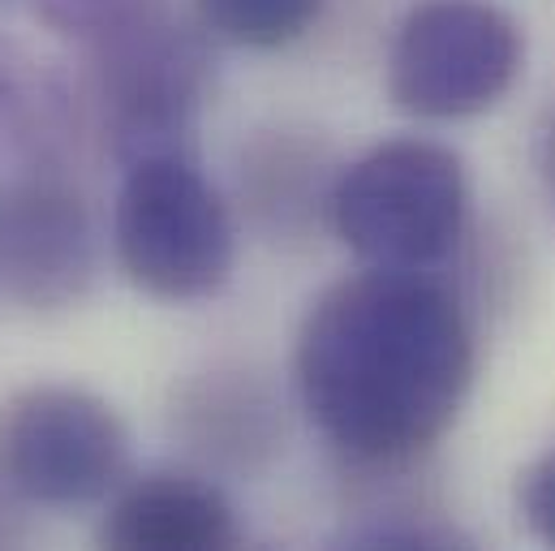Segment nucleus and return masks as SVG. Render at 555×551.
Segmentation results:
<instances>
[{
    "instance_id": "1",
    "label": "nucleus",
    "mask_w": 555,
    "mask_h": 551,
    "mask_svg": "<svg viewBox=\"0 0 555 551\" xmlns=\"http://www.w3.org/2000/svg\"><path fill=\"white\" fill-rule=\"evenodd\" d=\"M478 341L465 306L426 272L366 268L327 284L293 345L301 410L358 465H410L465 410Z\"/></svg>"
},
{
    "instance_id": "2",
    "label": "nucleus",
    "mask_w": 555,
    "mask_h": 551,
    "mask_svg": "<svg viewBox=\"0 0 555 551\" xmlns=\"http://www.w3.org/2000/svg\"><path fill=\"white\" fill-rule=\"evenodd\" d=\"M211 30L168 0L87 39L82 104L126 168L142 155H194L198 113L216 87Z\"/></svg>"
},
{
    "instance_id": "3",
    "label": "nucleus",
    "mask_w": 555,
    "mask_h": 551,
    "mask_svg": "<svg viewBox=\"0 0 555 551\" xmlns=\"http://www.w3.org/2000/svg\"><path fill=\"white\" fill-rule=\"evenodd\" d=\"M327 220L366 268L430 272L469 225L465 164L430 138L379 142L332 181Z\"/></svg>"
},
{
    "instance_id": "4",
    "label": "nucleus",
    "mask_w": 555,
    "mask_h": 551,
    "mask_svg": "<svg viewBox=\"0 0 555 551\" xmlns=\"http://www.w3.org/2000/svg\"><path fill=\"white\" fill-rule=\"evenodd\" d=\"M121 272L159 302L216 297L237 268V225L194 155H142L113 203Z\"/></svg>"
},
{
    "instance_id": "5",
    "label": "nucleus",
    "mask_w": 555,
    "mask_h": 551,
    "mask_svg": "<svg viewBox=\"0 0 555 551\" xmlns=\"http://www.w3.org/2000/svg\"><path fill=\"white\" fill-rule=\"evenodd\" d=\"M526 69V30L495 0H417L388 43V100L422 121L495 108Z\"/></svg>"
},
{
    "instance_id": "6",
    "label": "nucleus",
    "mask_w": 555,
    "mask_h": 551,
    "mask_svg": "<svg viewBox=\"0 0 555 551\" xmlns=\"http://www.w3.org/2000/svg\"><path fill=\"white\" fill-rule=\"evenodd\" d=\"M130 470V431L78 384H26L0 401V478L39 509L108 500Z\"/></svg>"
},
{
    "instance_id": "7",
    "label": "nucleus",
    "mask_w": 555,
    "mask_h": 551,
    "mask_svg": "<svg viewBox=\"0 0 555 551\" xmlns=\"http://www.w3.org/2000/svg\"><path fill=\"white\" fill-rule=\"evenodd\" d=\"M100 272L95 216L78 185L30 168L0 185V297L30 315L78 306Z\"/></svg>"
},
{
    "instance_id": "8",
    "label": "nucleus",
    "mask_w": 555,
    "mask_h": 551,
    "mask_svg": "<svg viewBox=\"0 0 555 551\" xmlns=\"http://www.w3.org/2000/svg\"><path fill=\"white\" fill-rule=\"evenodd\" d=\"M95 539L117 551H224L242 543V522L211 478L151 470L108 496Z\"/></svg>"
},
{
    "instance_id": "9",
    "label": "nucleus",
    "mask_w": 555,
    "mask_h": 551,
    "mask_svg": "<svg viewBox=\"0 0 555 551\" xmlns=\"http://www.w3.org/2000/svg\"><path fill=\"white\" fill-rule=\"evenodd\" d=\"M172 422L190 448L224 465H255L276 448L280 435L276 401L246 371H207L194 380L181 393Z\"/></svg>"
},
{
    "instance_id": "10",
    "label": "nucleus",
    "mask_w": 555,
    "mask_h": 551,
    "mask_svg": "<svg viewBox=\"0 0 555 551\" xmlns=\"http://www.w3.org/2000/svg\"><path fill=\"white\" fill-rule=\"evenodd\" d=\"M327 0H194L198 22L233 48L276 52L314 30Z\"/></svg>"
},
{
    "instance_id": "11",
    "label": "nucleus",
    "mask_w": 555,
    "mask_h": 551,
    "mask_svg": "<svg viewBox=\"0 0 555 551\" xmlns=\"http://www.w3.org/2000/svg\"><path fill=\"white\" fill-rule=\"evenodd\" d=\"M35 13L56 30V35H69V39H95L104 35L108 26L134 17L142 9L159 4V0H30Z\"/></svg>"
},
{
    "instance_id": "12",
    "label": "nucleus",
    "mask_w": 555,
    "mask_h": 551,
    "mask_svg": "<svg viewBox=\"0 0 555 551\" xmlns=\"http://www.w3.org/2000/svg\"><path fill=\"white\" fill-rule=\"evenodd\" d=\"M513 500H517V517H521L526 535L555 548V448L543 452V457H534L517 474Z\"/></svg>"
},
{
    "instance_id": "13",
    "label": "nucleus",
    "mask_w": 555,
    "mask_h": 551,
    "mask_svg": "<svg viewBox=\"0 0 555 551\" xmlns=\"http://www.w3.org/2000/svg\"><path fill=\"white\" fill-rule=\"evenodd\" d=\"M534 164H539V185H543L547 207H552V216H555V108L547 113V121H543V130H539Z\"/></svg>"
},
{
    "instance_id": "14",
    "label": "nucleus",
    "mask_w": 555,
    "mask_h": 551,
    "mask_svg": "<svg viewBox=\"0 0 555 551\" xmlns=\"http://www.w3.org/2000/svg\"><path fill=\"white\" fill-rule=\"evenodd\" d=\"M22 504H26V500L0 478V543H17V539H22V517H17Z\"/></svg>"
},
{
    "instance_id": "15",
    "label": "nucleus",
    "mask_w": 555,
    "mask_h": 551,
    "mask_svg": "<svg viewBox=\"0 0 555 551\" xmlns=\"http://www.w3.org/2000/svg\"><path fill=\"white\" fill-rule=\"evenodd\" d=\"M0 4H4V0H0Z\"/></svg>"
}]
</instances>
